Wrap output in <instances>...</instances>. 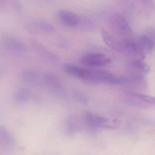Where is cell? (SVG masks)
I'll use <instances>...</instances> for the list:
<instances>
[{
    "mask_svg": "<svg viewBox=\"0 0 155 155\" xmlns=\"http://www.w3.org/2000/svg\"><path fill=\"white\" fill-rule=\"evenodd\" d=\"M43 83L51 90L57 93H62L63 86L59 76L55 74L50 72H45L41 76Z\"/></svg>",
    "mask_w": 155,
    "mask_h": 155,
    "instance_id": "ba28073f",
    "label": "cell"
},
{
    "mask_svg": "<svg viewBox=\"0 0 155 155\" xmlns=\"http://www.w3.org/2000/svg\"><path fill=\"white\" fill-rule=\"evenodd\" d=\"M101 35L104 42L109 48L118 52H123L122 41H119L104 30H102Z\"/></svg>",
    "mask_w": 155,
    "mask_h": 155,
    "instance_id": "8fae6325",
    "label": "cell"
},
{
    "mask_svg": "<svg viewBox=\"0 0 155 155\" xmlns=\"http://www.w3.org/2000/svg\"><path fill=\"white\" fill-rule=\"evenodd\" d=\"M58 17L61 23L66 27L74 28L80 24V17L67 10H60L58 13Z\"/></svg>",
    "mask_w": 155,
    "mask_h": 155,
    "instance_id": "30bf717a",
    "label": "cell"
},
{
    "mask_svg": "<svg viewBox=\"0 0 155 155\" xmlns=\"http://www.w3.org/2000/svg\"><path fill=\"white\" fill-rule=\"evenodd\" d=\"M31 44L36 54L43 60L50 63L57 62V58L55 55L38 41L32 39Z\"/></svg>",
    "mask_w": 155,
    "mask_h": 155,
    "instance_id": "9c48e42d",
    "label": "cell"
},
{
    "mask_svg": "<svg viewBox=\"0 0 155 155\" xmlns=\"http://www.w3.org/2000/svg\"><path fill=\"white\" fill-rule=\"evenodd\" d=\"M21 76L25 82L34 85H38L40 82L39 74L32 69L26 68L22 70Z\"/></svg>",
    "mask_w": 155,
    "mask_h": 155,
    "instance_id": "4fadbf2b",
    "label": "cell"
},
{
    "mask_svg": "<svg viewBox=\"0 0 155 155\" xmlns=\"http://www.w3.org/2000/svg\"><path fill=\"white\" fill-rule=\"evenodd\" d=\"M83 64L89 66H100L110 63L111 60L105 55L100 53H90L83 56L81 58Z\"/></svg>",
    "mask_w": 155,
    "mask_h": 155,
    "instance_id": "8992f818",
    "label": "cell"
},
{
    "mask_svg": "<svg viewBox=\"0 0 155 155\" xmlns=\"http://www.w3.org/2000/svg\"><path fill=\"white\" fill-rule=\"evenodd\" d=\"M84 120L88 129L93 131L100 128L115 129L118 125L116 120H109L88 111L84 113Z\"/></svg>",
    "mask_w": 155,
    "mask_h": 155,
    "instance_id": "6da1fadb",
    "label": "cell"
},
{
    "mask_svg": "<svg viewBox=\"0 0 155 155\" xmlns=\"http://www.w3.org/2000/svg\"><path fill=\"white\" fill-rule=\"evenodd\" d=\"M126 93L135 97L137 99H138L143 103L155 105V97L153 96L143 94L139 93L129 92V91H127Z\"/></svg>",
    "mask_w": 155,
    "mask_h": 155,
    "instance_id": "ac0fdd59",
    "label": "cell"
},
{
    "mask_svg": "<svg viewBox=\"0 0 155 155\" xmlns=\"http://www.w3.org/2000/svg\"><path fill=\"white\" fill-rule=\"evenodd\" d=\"M25 29L29 32H53L55 30L54 26L48 22L43 20H29L25 22Z\"/></svg>",
    "mask_w": 155,
    "mask_h": 155,
    "instance_id": "52a82bcc",
    "label": "cell"
},
{
    "mask_svg": "<svg viewBox=\"0 0 155 155\" xmlns=\"http://www.w3.org/2000/svg\"><path fill=\"white\" fill-rule=\"evenodd\" d=\"M110 23L116 32L124 39L131 38L133 31L127 20L117 13H114L110 17Z\"/></svg>",
    "mask_w": 155,
    "mask_h": 155,
    "instance_id": "7a4b0ae2",
    "label": "cell"
},
{
    "mask_svg": "<svg viewBox=\"0 0 155 155\" xmlns=\"http://www.w3.org/2000/svg\"><path fill=\"white\" fill-rule=\"evenodd\" d=\"M13 8L16 13L18 14L22 12L23 7L21 3L17 1H12Z\"/></svg>",
    "mask_w": 155,
    "mask_h": 155,
    "instance_id": "ffe728a7",
    "label": "cell"
},
{
    "mask_svg": "<svg viewBox=\"0 0 155 155\" xmlns=\"http://www.w3.org/2000/svg\"><path fill=\"white\" fill-rule=\"evenodd\" d=\"M2 42L4 46L10 51L20 54H24L27 52V47L24 43L13 35H4L2 36Z\"/></svg>",
    "mask_w": 155,
    "mask_h": 155,
    "instance_id": "3957f363",
    "label": "cell"
},
{
    "mask_svg": "<svg viewBox=\"0 0 155 155\" xmlns=\"http://www.w3.org/2000/svg\"><path fill=\"white\" fill-rule=\"evenodd\" d=\"M0 143L6 147L11 149L14 145V141L7 129L2 126H0Z\"/></svg>",
    "mask_w": 155,
    "mask_h": 155,
    "instance_id": "2e32d148",
    "label": "cell"
},
{
    "mask_svg": "<svg viewBox=\"0 0 155 155\" xmlns=\"http://www.w3.org/2000/svg\"><path fill=\"white\" fill-rule=\"evenodd\" d=\"M73 96L74 99L80 103L86 105L88 103L87 97L84 93L79 91H74L73 93Z\"/></svg>",
    "mask_w": 155,
    "mask_h": 155,
    "instance_id": "d6986e66",
    "label": "cell"
},
{
    "mask_svg": "<svg viewBox=\"0 0 155 155\" xmlns=\"http://www.w3.org/2000/svg\"><path fill=\"white\" fill-rule=\"evenodd\" d=\"M78 127V120L77 116H70L66 121L65 125V133L69 136H73L77 132Z\"/></svg>",
    "mask_w": 155,
    "mask_h": 155,
    "instance_id": "9a60e30c",
    "label": "cell"
},
{
    "mask_svg": "<svg viewBox=\"0 0 155 155\" xmlns=\"http://www.w3.org/2000/svg\"><path fill=\"white\" fill-rule=\"evenodd\" d=\"M129 66L133 70V73L143 76L149 73L151 70L149 66L143 60H133Z\"/></svg>",
    "mask_w": 155,
    "mask_h": 155,
    "instance_id": "7c38bea8",
    "label": "cell"
},
{
    "mask_svg": "<svg viewBox=\"0 0 155 155\" xmlns=\"http://www.w3.org/2000/svg\"><path fill=\"white\" fill-rule=\"evenodd\" d=\"M63 70L70 75L87 83H90L91 70L75 65L65 63L62 65Z\"/></svg>",
    "mask_w": 155,
    "mask_h": 155,
    "instance_id": "277c9868",
    "label": "cell"
},
{
    "mask_svg": "<svg viewBox=\"0 0 155 155\" xmlns=\"http://www.w3.org/2000/svg\"><path fill=\"white\" fill-rule=\"evenodd\" d=\"M136 41L145 53H150L154 48L155 42L147 35H140Z\"/></svg>",
    "mask_w": 155,
    "mask_h": 155,
    "instance_id": "5bb4252c",
    "label": "cell"
},
{
    "mask_svg": "<svg viewBox=\"0 0 155 155\" xmlns=\"http://www.w3.org/2000/svg\"><path fill=\"white\" fill-rule=\"evenodd\" d=\"M123 52L131 56L134 60H143L145 58V53L141 49L137 41L131 38L122 41Z\"/></svg>",
    "mask_w": 155,
    "mask_h": 155,
    "instance_id": "5b68a950",
    "label": "cell"
},
{
    "mask_svg": "<svg viewBox=\"0 0 155 155\" xmlns=\"http://www.w3.org/2000/svg\"><path fill=\"white\" fill-rule=\"evenodd\" d=\"M7 72V68L4 65H0V80L4 77Z\"/></svg>",
    "mask_w": 155,
    "mask_h": 155,
    "instance_id": "44dd1931",
    "label": "cell"
},
{
    "mask_svg": "<svg viewBox=\"0 0 155 155\" xmlns=\"http://www.w3.org/2000/svg\"><path fill=\"white\" fill-rule=\"evenodd\" d=\"M30 96L29 90L25 87H22L16 91L15 95V99L19 103H24L28 101Z\"/></svg>",
    "mask_w": 155,
    "mask_h": 155,
    "instance_id": "e0dca14e",
    "label": "cell"
}]
</instances>
